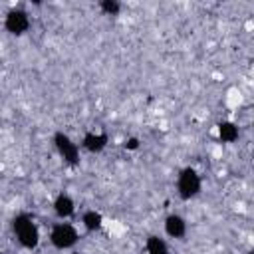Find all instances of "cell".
<instances>
[{
  "instance_id": "6da1fadb",
  "label": "cell",
  "mask_w": 254,
  "mask_h": 254,
  "mask_svg": "<svg viewBox=\"0 0 254 254\" xmlns=\"http://www.w3.org/2000/svg\"><path fill=\"white\" fill-rule=\"evenodd\" d=\"M12 230H14L16 238H18V242H20L24 248L32 250V248H36V246L40 244V228H38V224L34 222L32 216H28V214H18V216H14V220H12Z\"/></svg>"
},
{
  "instance_id": "7a4b0ae2",
  "label": "cell",
  "mask_w": 254,
  "mask_h": 254,
  "mask_svg": "<svg viewBox=\"0 0 254 254\" xmlns=\"http://www.w3.org/2000/svg\"><path fill=\"white\" fill-rule=\"evenodd\" d=\"M200 187H202L200 177H198V173L192 167H187V169H183L179 173V177H177V190H179V196L183 200H189V198L196 196L200 192Z\"/></svg>"
},
{
  "instance_id": "3957f363",
  "label": "cell",
  "mask_w": 254,
  "mask_h": 254,
  "mask_svg": "<svg viewBox=\"0 0 254 254\" xmlns=\"http://www.w3.org/2000/svg\"><path fill=\"white\" fill-rule=\"evenodd\" d=\"M77 230L69 224V222H58L54 224L52 232H50V242L58 248V250H65L71 248L77 242Z\"/></svg>"
},
{
  "instance_id": "277c9868",
  "label": "cell",
  "mask_w": 254,
  "mask_h": 254,
  "mask_svg": "<svg viewBox=\"0 0 254 254\" xmlns=\"http://www.w3.org/2000/svg\"><path fill=\"white\" fill-rule=\"evenodd\" d=\"M54 143H56V149H58V153L62 155V159L65 163H69V165L79 163V147H77V143H73V139L67 133L58 131L54 135Z\"/></svg>"
},
{
  "instance_id": "5b68a950",
  "label": "cell",
  "mask_w": 254,
  "mask_h": 254,
  "mask_svg": "<svg viewBox=\"0 0 254 254\" xmlns=\"http://www.w3.org/2000/svg\"><path fill=\"white\" fill-rule=\"evenodd\" d=\"M4 28H6V32L12 34V36H22V34H26L28 28H30V16H28V12L22 10V8L10 10V12L6 14V18H4Z\"/></svg>"
},
{
  "instance_id": "8992f818",
  "label": "cell",
  "mask_w": 254,
  "mask_h": 254,
  "mask_svg": "<svg viewBox=\"0 0 254 254\" xmlns=\"http://www.w3.org/2000/svg\"><path fill=\"white\" fill-rule=\"evenodd\" d=\"M165 232L171 238H183L187 234V220L181 214H169L165 218Z\"/></svg>"
},
{
  "instance_id": "52a82bcc",
  "label": "cell",
  "mask_w": 254,
  "mask_h": 254,
  "mask_svg": "<svg viewBox=\"0 0 254 254\" xmlns=\"http://www.w3.org/2000/svg\"><path fill=\"white\" fill-rule=\"evenodd\" d=\"M81 147L89 153H101L105 147H107V135L105 133H85L83 135V141H81Z\"/></svg>"
},
{
  "instance_id": "ba28073f",
  "label": "cell",
  "mask_w": 254,
  "mask_h": 254,
  "mask_svg": "<svg viewBox=\"0 0 254 254\" xmlns=\"http://www.w3.org/2000/svg\"><path fill=\"white\" fill-rule=\"evenodd\" d=\"M54 212H56V216H60V218H69V216H73V212H75V202H73V198L69 196V194H58L56 196V200H54Z\"/></svg>"
},
{
  "instance_id": "9c48e42d",
  "label": "cell",
  "mask_w": 254,
  "mask_h": 254,
  "mask_svg": "<svg viewBox=\"0 0 254 254\" xmlns=\"http://www.w3.org/2000/svg\"><path fill=\"white\" fill-rule=\"evenodd\" d=\"M240 131H238V125L232 123V121H222L218 123V137L222 143H234L238 139Z\"/></svg>"
},
{
  "instance_id": "30bf717a",
  "label": "cell",
  "mask_w": 254,
  "mask_h": 254,
  "mask_svg": "<svg viewBox=\"0 0 254 254\" xmlns=\"http://www.w3.org/2000/svg\"><path fill=\"white\" fill-rule=\"evenodd\" d=\"M81 224H83L85 230L95 232V230H99L103 226V216L97 210H85L83 216H81Z\"/></svg>"
},
{
  "instance_id": "8fae6325",
  "label": "cell",
  "mask_w": 254,
  "mask_h": 254,
  "mask_svg": "<svg viewBox=\"0 0 254 254\" xmlns=\"http://www.w3.org/2000/svg\"><path fill=\"white\" fill-rule=\"evenodd\" d=\"M145 250H147V254H169L167 242L159 236H149L147 244H145Z\"/></svg>"
},
{
  "instance_id": "7c38bea8",
  "label": "cell",
  "mask_w": 254,
  "mask_h": 254,
  "mask_svg": "<svg viewBox=\"0 0 254 254\" xmlns=\"http://www.w3.org/2000/svg\"><path fill=\"white\" fill-rule=\"evenodd\" d=\"M99 8L101 12H105L107 16H117L121 12V4L117 0H101L99 2Z\"/></svg>"
},
{
  "instance_id": "4fadbf2b",
  "label": "cell",
  "mask_w": 254,
  "mask_h": 254,
  "mask_svg": "<svg viewBox=\"0 0 254 254\" xmlns=\"http://www.w3.org/2000/svg\"><path fill=\"white\" fill-rule=\"evenodd\" d=\"M125 149H129V151H135V149H139V139H135V137H129V139L125 141Z\"/></svg>"
},
{
  "instance_id": "5bb4252c",
  "label": "cell",
  "mask_w": 254,
  "mask_h": 254,
  "mask_svg": "<svg viewBox=\"0 0 254 254\" xmlns=\"http://www.w3.org/2000/svg\"><path fill=\"white\" fill-rule=\"evenodd\" d=\"M246 254H254V252H252V250H248V252H246Z\"/></svg>"
},
{
  "instance_id": "9a60e30c",
  "label": "cell",
  "mask_w": 254,
  "mask_h": 254,
  "mask_svg": "<svg viewBox=\"0 0 254 254\" xmlns=\"http://www.w3.org/2000/svg\"><path fill=\"white\" fill-rule=\"evenodd\" d=\"M71 254H79V252H71Z\"/></svg>"
},
{
  "instance_id": "2e32d148",
  "label": "cell",
  "mask_w": 254,
  "mask_h": 254,
  "mask_svg": "<svg viewBox=\"0 0 254 254\" xmlns=\"http://www.w3.org/2000/svg\"><path fill=\"white\" fill-rule=\"evenodd\" d=\"M0 254H4V252H0Z\"/></svg>"
}]
</instances>
